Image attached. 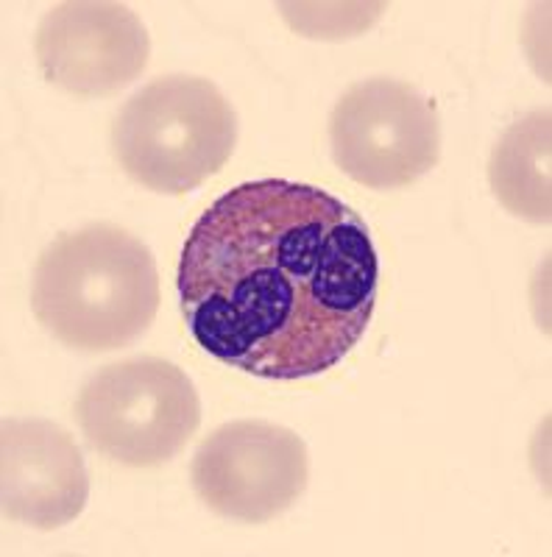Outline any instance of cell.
<instances>
[{
    "label": "cell",
    "mask_w": 552,
    "mask_h": 557,
    "mask_svg": "<svg viewBox=\"0 0 552 557\" xmlns=\"http://www.w3.org/2000/svg\"><path fill=\"white\" fill-rule=\"evenodd\" d=\"M179 301L191 335L223 366L280 382L327 374L375 315L371 232L321 187L246 182L193 226Z\"/></svg>",
    "instance_id": "obj_1"
},
{
    "label": "cell",
    "mask_w": 552,
    "mask_h": 557,
    "mask_svg": "<svg viewBox=\"0 0 552 557\" xmlns=\"http://www.w3.org/2000/svg\"><path fill=\"white\" fill-rule=\"evenodd\" d=\"M32 307L64 346L89 355L114 351L146 335L157 318V262L137 237L112 223L68 232L37 260Z\"/></svg>",
    "instance_id": "obj_2"
},
{
    "label": "cell",
    "mask_w": 552,
    "mask_h": 557,
    "mask_svg": "<svg viewBox=\"0 0 552 557\" xmlns=\"http://www.w3.org/2000/svg\"><path fill=\"white\" fill-rule=\"evenodd\" d=\"M237 114L221 89L198 76H165L134 92L112 123L118 165L146 190L184 196L226 165Z\"/></svg>",
    "instance_id": "obj_3"
},
{
    "label": "cell",
    "mask_w": 552,
    "mask_h": 557,
    "mask_svg": "<svg viewBox=\"0 0 552 557\" xmlns=\"http://www.w3.org/2000/svg\"><path fill=\"white\" fill-rule=\"evenodd\" d=\"M87 444L128 469L171 462L201 424V401L182 368L159 357L112 362L76 401Z\"/></svg>",
    "instance_id": "obj_4"
},
{
    "label": "cell",
    "mask_w": 552,
    "mask_h": 557,
    "mask_svg": "<svg viewBox=\"0 0 552 557\" xmlns=\"http://www.w3.org/2000/svg\"><path fill=\"white\" fill-rule=\"evenodd\" d=\"M330 146L335 165L357 184L396 190L439 165V114L410 84L368 78L346 89L332 109Z\"/></svg>",
    "instance_id": "obj_5"
},
{
    "label": "cell",
    "mask_w": 552,
    "mask_h": 557,
    "mask_svg": "<svg viewBox=\"0 0 552 557\" xmlns=\"http://www.w3.org/2000/svg\"><path fill=\"white\" fill-rule=\"evenodd\" d=\"M198 499L223 519L262 524L305 494L310 457L305 441L271 421H232L212 432L193 457Z\"/></svg>",
    "instance_id": "obj_6"
},
{
    "label": "cell",
    "mask_w": 552,
    "mask_h": 557,
    "mask_svg": "<svg viewBox=\"0 0 552 557\" xmlns=\"http://www.w3.org/2000/svg\"><path fill=\"white\" fill-rule=\"evenodd\" d=\"M34 53L53 87L98 98L140 76L151 57V39L126 3L64 0L39 20Z\"/></svg>",
    "instance_id": "obj_7"
},
{
    "label": "cell",
    "mask_w": 552,
    "mask_h": 557,
    "mask_svg": "<svg viewBox=\"0 0 552 557\" xmlns=\"http://www.w3.org/2000/svg\"><path fill=\"white\" fill-rule=\"evenodd\" d=\"M89 476L76 441L45 418H12L0 435L3 516L34 530H59L82 516Z\"/></svg>",
    "instance_id": "obj_8"
},
{
    "label": "cell",
    "mask_w": 552,
    "mask_h": 557,
    "mask_svg": "<svg viewBox=\"0 0 552 557\" xmlns=\"http://www.w3.org/2000/svg\"><path fill=\"white\" fill-rule=\"evenodd\" d=\"M552 117L550 109L525 114L511 123L494 146L489 182L496 201L511 215L530 223L552 218Z\"/></svg>",
    "instance_id": "obj_9"
},
{
    "label": "cell",
    "mask_w": 552,
    "mask_h": 557,
    "mask_svg": "<svg viewBox=\"0 0 552 557\" xmlns=\"http://www.w3.org/2000/svg\"><path fill=\"white\" fill-rule=\"evenodd\" d=\"M282 9L296 14L298 17H287L293 23V28L305 32V37H355L360 28H366L371 20L380 14L371 12L375 7H366V3H355V7H330L332 12H327V7H296V3H282Z\"/></svg>",
    "instance_id": "obj_10"
}]
</instances>
